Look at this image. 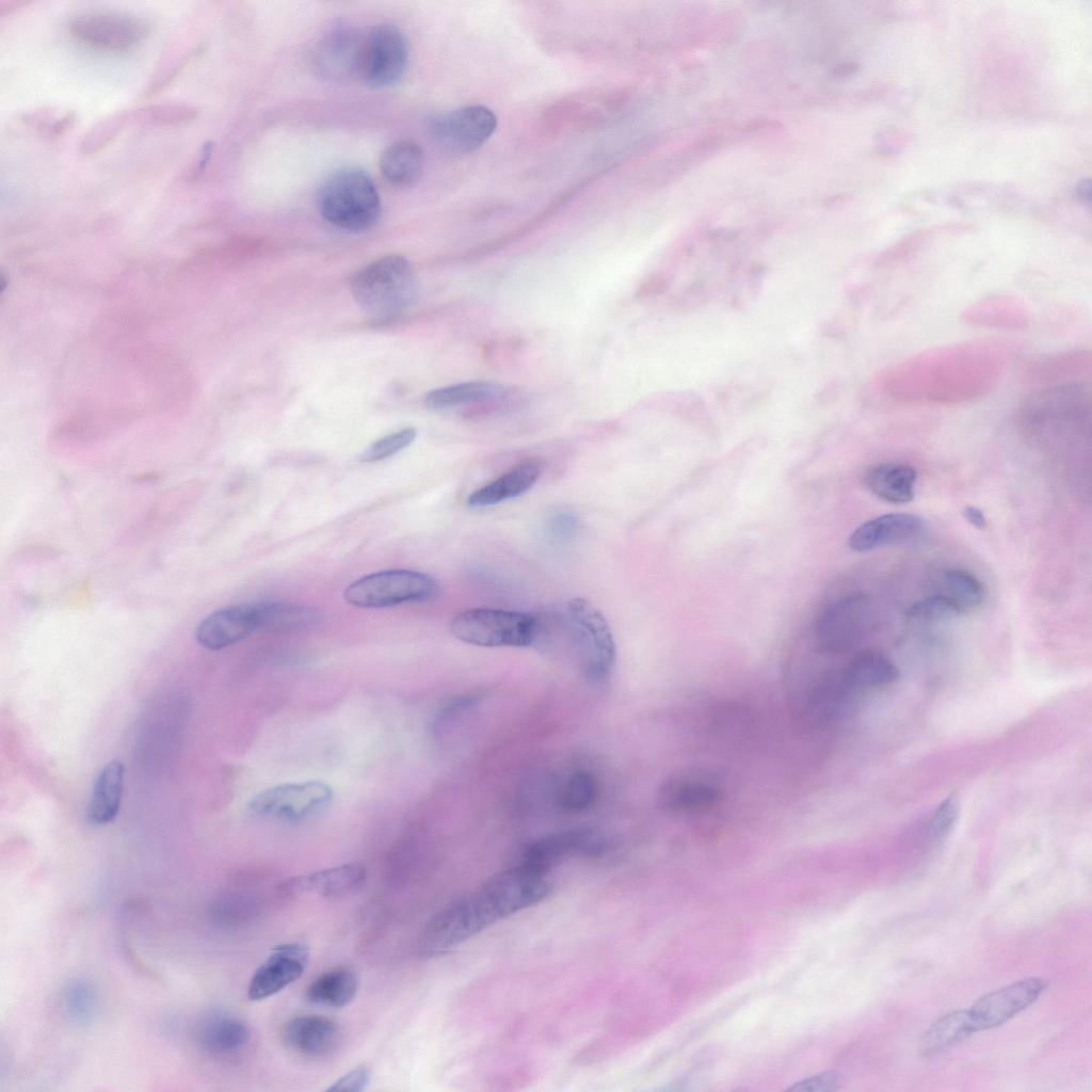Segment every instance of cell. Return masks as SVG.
<instances>
[{
    "label": "cell",
    "mask_w": 1092,
    "mask_h": 1092,
    "mask_svg": "<svg viewBox=\"0 0 1092 1092\" xmlns=\"http://www.w3.org/2000/svg\"><path fill=\"white\" fill-rule=\"evenodd\" d=\"M550 890L548 873L518 863L439 911L418 936L417 950L423 956L441 954L542 901Z\"/></svg>",
    "instance_id": "cell-1"
},
{
    "label": "cell",
    "mask_w": 1092,
    "mask_h": 1092,
    "mask_svg": "<svg viewBox=\"0 0 1092 1092\" xmlns=\"http://www.w3.org/2000/svg\"><path fill=\"white\" fill-rule=\"evenodd\" d=\"M317 204L327 223L348 231L372 228L381 214L374 181L367 172L353 166L334 172L322 182Z\"/></svg>",
    "instance_id": "cell-2"
},
{
    "label": "cell",
    "mask_w": 1092,
    "mask_h": 1092,
    "mask_svg": "<svg viewBox=\"0 0 1092 1092\" xmlns=\"http://www.w3.org/2000/svg\"><path fill=\"white\" fill-rule=\"evenodd\" d=\"M350 288L362 309L374 316H390L414 302L417 280L408 260L394 254L358 270L351 278Z\"/></svg>",
    "instance_id": "cell-3"
},
{
    "label": "cell",
    "mask_w": 1092,
    "mask_h": 1092,
    "mask_svg": "<svg viewBox=\"0 0 1092 1092\" xmlns=\"http://www.w3.org/2000/svg\"><path fill=\"white\" fill-rule=\"evenodd\" d=\"M569 649L579 673L592 684L606 681L615 663L611 628L600 611L584 598L567 604Z\"/></svg>",
    "instance_id": "cell-4"
},
{
    "label": "cell",
    "mask_w": 1092,
    "mask_h": 1092,
    "mask_svg": "<svg viewBox=\"0 0 1092 1092\" xmlns=\"http://www.w3.org/2000/svg\"><path fill=\"white\" fill-rule=\"evenodd\" d=\"M450 628L459 640L485 647H526L535 643L541 633L539 620L531 614L486 608L459 613Z\"/></svg>",
    "instance_id": "cell-5"
},
{
    "label": "cell",
    "mask_w": 1092,
    "mask_h": 1092,
    "mask_svg": "<svg viewBox=\"0 0 1092 1092\" xmlns=\"http://www.w3.org/2000/svg\"><path fill=\"white\" fill-rule=\"evenodd\" d=\"M437 581L430 575L411 569H388L353 581L343 593L346 601L362 608H386L434 597Z\"/></svg>",
    "instance_id": "cell-6"
},
{
    "label": "cell",
    "mask_w": 1092,
    "mask_h": 1092,
    "mask_svg": "<svg viewBox=\"0 0 1092 1092\" xmlns=\"http://www.w3.org/2000/svg\"><path fill=\"white\" fill-rule=\"evenodd\" d=\"M333 797L332 787L321 781L285 783L258 792L247 809L258 818L299 822L325 808Z\"/></svg>",
    "instance_id": "cell-7"
},
{
    "label": "cell",
    "mask_w": 1092,
    "mask_h": 1092,
    "mask_svg": "<svg viewBox=\"0 0 1092 1092\" xmlns=\"http://www.w3.org/2000/svg\"><path fill=\"white\" fill-rule=\"evenodd\" d=\"M408 60V43L403 32L389 23L374 26L364 34L359 77L372 89L396 84Z\"/></svg>",
    "instance_id": "cell-8"
},
{
    "label": "cell",
    "mask_w": 1092,
    "mask_h": 1092,
    "mask_svg": "<svg viewBox=\"0 0 1092 1092\" xmlns=\"http://www.w3.org/2000/svg\"><path fill=\"white\" fill-rule=\"evenodd\" d=\"M68 29L71 36L93 48L126 51L149 34L150 25L132 14L93 11L74 17Z\"/></svg>",
    "instance_id": "cell-9"
},
{
    "label": "cell",
    "mask_w": 1092,
    "mask_h": 1092,
    "mask_svg": "<svg viewBox=\"0 0 1092 1092\" xmlns=\"http://www.w3.org/2000/svg\"><path fill=\"white\" fill-rule=\"evenodd\" d=\"M871 624L869 599L862 594L840 596L819 614L815 633L819 645L829 652H842L854 646Z\"/></svg>",
    "instance_id": "cell-10"
},
{
    "label": "cell",
    "mask_w": 1092,
    "mask_h": 1092,
    "mask_svg": "<svg viewBox=\"0 0 1092 1092\" xmlns=\"http://www.w3.org/2000/svg\"><path fill=\"white\" fill-rule=\"evenodd\" d=\"M497 117L485 106L459 108L433 117L429 130L434 142L450 154H468L482 146L494 133Z\"/></svg>",
    "instance_id": "cell-11"
},
{
    "label": "cell",
    "mask_w": 1092,
    "mask_h": 1092,
    "mask_svg": "<svg viewBox=\"0 0 1092 1092\" xmlns=\"http://www.w3.org/2000/svg\"><path fill=\"white\" fill-rule=\"evenodd\" d=\"M1047 987V981L1030 977L978 998L968 1009L976 1031L1000 1026L1035 1002Z\"/></svg>",
    "instance_id": "cell-12"
},
{
    "label": "cell",
    "mask_w": 1092,
    "mask_h": 1092,
    "mask_svg": "<svg viewBox=\"0 0 1092 1092\" xmlns=\"http://www.w3.org/2000/svg\"><path fill=\"white\" fill-rule=\"evenodd\" d=\"M605 848V839L596 831L588 828L568 829L530 842L519 863L548 873L555 865L567 857L598 855Z\"/></svg>",
    "instance_id": "cell-13"
},
{
    "label": "cell",
    "mask_w": 1092,
    "mask_h": 1092,
    "mask_svg": "<svg viewBox=\"0 0 1092 1092\" xmlns=\"http://www.w3.org/2000/svg\"><path fill=\"white\" fill-rule=\"evenodd\" d=\"M308 962L309 949L303 944L285 943L274 947L248 982V999L259 1001L277 994L303 976Z\"/></svg>",
    "instance_id": "cell-14"
},
{
    "label": "cell",
    "mask_w": 1092,
    "mask_h": 1092,
    "mask_svg": "<svg viewBox=\"0 0 1092 1092\" xmlns=\"http://www.w3.org/2000/svg\"><path fill=\"white\" fill-rule=\"evenodd\" d=\"M721 796L720 785L713 777L700 772H685L662 783L658 803L672 815H694L712 808Z\"/></svg>",
    "instance_id": "cell-15"
},
{
    "label": "cell",
    "mask_w": 1092,
    "mask_h": 1092,
    "mask_svg": "<svg viewBox=\"0 0 1092 1092\" xmlns=\"http://www.w3.org/2000/svg\"><path fill=\"white\" fill-rule=\"evenodd\" d=\"M260 629L257 605H237L219 609L199 622L195 639L208 649L230 646Z\"/></svg>",
    "instance_id": "cell-16"
},
{
    "label": "cell",
    "mask_w": 1092,
    "mask_h": 1092,
    "mask_svg": "<svg viewBox=\"0 0 1092 1092\" xmlns=\"http://www.w3.org/2000/svg\"><path fill=\"white\" fill-rule=\"evenodd\" d=\"M366 879L367 871L362 864L347 863L290 878L279 886V890L285 896L314 894L339 898L360 889Z\"/></svg>",
    "instance_id": "cell-17"
},
{
    "label": "cell",
    "mask_w": 1092,
    "mask_h": 1092,
    "mask_svg": "<svg viewBox=\"0 0 1092 1092\" xmlns=\"http://www.w3.org/2000/svg\"><path fill=\"white\" fill-rule=\"evenodd\" d=\"M282 1040L295 1054L307 1058H326L335 1054L341 1041L337 1024L320 1015H302L282 1028Z\"/></svg>",
    "instance_id": "cell-18"
},
{
    "label": "cell",
    "mask_w": 1092,
    "mask_h": 1092,
    "mask_svg": "<svg viewBox=\"0 0 1092 1092\" xmlns=\"http://www.w3.org/2000/svg\"><path fill=\"white\" fill-rule=\"evenodd\" d=\"M926 531L925 521L917 515L889 513L877 516L858 526L849 536V547L858 552L884 545L909 542Z\"/></svg>",
    "instance_id": "cell-19"
},
{
    "label": "cell",
    "mask_w": 1092,
    "mask_h": 1092,
    "mask_svg": "<svg viewBox=\"0 0 1092 1092\" xmlns=\"http://www.w3.org/2000/svg\"><path fill=\"white\" fill-rule=\"evenodd\" d=\"M363 39L364 35L350 28L328 32L316 50L315 60L320 73L333 79L359 76Z\"/></svg>",
    "instance_id": "cell-20"
},
{
    "label": "cell",
    "mask_w": 1092,
    "mask_h": 1092,
    "mask_svg": "<svg viewBox=\"0 0 1092 1092\" xmlns=\"http://www.w3.org/2000/svg\"><path fill=\"white\" fill-rule=\"evenodd\" d=\"M543 469L542 461L524 460L497 479L472 492L467 498V504L471 508H483L518 497L536 483Z\"/></svg>",
    "instance_id": "cell-21"
},
{
    "label": "cell",
    "mask_w": 1092,
    "mask_h": 1092,
    "mask_svg": "<svg viewBox=\"0 0 1092 1092\" xmlns=\"http://www.w3.org/2000/svg\"><path fill=\"white\" fill-rule=\"evenodd\" d=\"M507 388L500 384L471 381L433 389L425 396L424 403L434 410L467 404H478L483 410L485 406L493 410L507 398Z\"/></svg>",
    "instance_id": "cell-22"
},
{
    "label": "cell",
    "mask_w": 1092,
    "mask_h": 1092,
    "mask_svg": "<svg viewBox=\"0 0 1092 1092\" xmlns=\"http://www.w3.org/2000/svg\"><path fill=\"white\" fill-rule=\"evenodd\" d=\"M125 766L109 761L96 777L87 809V820L94 825L111 823L117 816L124 787Z\"/></svg>",
    "instance_id": "cell-23"
},
{
    "label": "cell",
    "mask_w": 1092,
    "mask_h": 1092,
    "mask_svg": "<svg viewBox=\"0 0 1092 1092\" xmlns=\"http://www.w3.org/2000/svg\"><path fill=\"white\" fill-rule=\"evenodd\" d=\"M917 473L905 464L884 463L872 466L865 475L866 486L890 503H906L914 498Z\"/></svg>",
    "instance_id": "cell-24"
},
{
    "label": "cell",
    "mask_w": 1092,
    "mask_h": 1092,
    "mask_svg": "<svg viewBox=\"0 0 1092 1092\" xmlns=\"http://www.w3.org/2000/svg\"><path fill=\"white\" fill-rule=\"evenodd\" d=\"M839 675L852 691L890 685L897 680L898 671L896 665L881 653L862 651L847 663Z\"/></svg>",
    "instance_id": "cell-25"
},
{
    "label": "cell",
    "mask_w": 1092,
    "mask_h": 1092,
    "mask_svg": "<svg viewBox=\"0 0 1092 1092\" xmlns=\"http://www.w3.org/2000/svg\"><path fill=\"white\" fill-rule=\"evenodd\" d=\"M358 987L359 979L353 970L347 967H336L310 982L305 997L314 1005L343 1008L353 1001Z\"/></svg>",
    "instance_id": "cell-26"
},
{
    "label": "cell",
    "mask_w": 1092,
    "mask_h": 1092,
    "mask_svg": "<svg viewBox=\"0 0 1092 1092\" xmlns=\"http://www.w3.org/2000/svg\"><path fill=\"white\" fill-rule=\"evenodd\" d=\"M251 1037L247 1025L238 1017L218 1015L208 1019L200 1030V1044L214 1055H229L242 1049Z\"/></svg>",
    "instance_id": "cell-27"
},
{
    "label": "cell",
    "mask_w": 1092,
    "mask_h": 1092,
    "mask_svg": "<svg viewBox=\"0 0 1092 1092\" xmlns=\"http://www.w3.org/2000/svg\"><path fill=\"white\" fill-rule=\"evenodd\" d=\"M423 155L414 142L400 141L388 146L381 155L380 170L386 180L396 186H408L420 175Z\"/></svg>",
    "instance_id": "cell-28"
},
{
    "label": "cell",
    "mask_w": 1092,
    "mask_h": 1092,
    "mask_svg": "<svg viewBox=\"0 0 1092 1092\" xmlns=\"http://www.w3.org/2000/svg\"><path fill=\"white\" fill-rule=\"evenodd\" d=\"M975 1031L968 1010L952 1011L926 1030L920 1047L925 1055H935L965 1040Z\"/></svg>",
    "instance_id": "cell-29"
},
{
    "label": "cell",
    "mask_w": 1092,
    "mask_h": 1092,
    "mask_svg": "<svg viewBox=\"0 0 1092 1092\" xmlns=\"http://www.w3.org/2000/svg\"><path fill=\"white\" fill-rule=\"evenodd\" d=\"M260 629L295 630L314 627L322 621L316 608L282 601L258 604Z\"/></svg>",
    "instance_id": "cell-30"
},
{
    "label": "cell",
    "mask_w": 1092,
    "mask_h": 1092,
    "mask_svg": "<svg viewBox=\"0 0 1092 1092\" xmlns=\"http://www.w3.org/2000/svg\"><path fill=\"white\" fill-rule=\"evenodd\" d=\"M597 796L598 782L595 775L588 770L576 769L560 782L556 798L563 810L578 813L592 806Z\"/></svg>",
    "instance_id": "cell-31"
},
{
    "label": "cell",
    "mask_w": 1092,
    "mask_h": 1092,
    "mask_svg": "<svg viewBox=\"0 0 1092 1092\" xmlns=\"http://www.w3.org/2000/svg\"><path fill=\"white\" fill-rule=\"evenodd\" d=\"M942 584L946 595L958 608L960 613L969 612L978 608L984 597V590L980 581L969 572L961 568H951L944 572Z\"/></svg>",
    "instance_id": "cell-32"
},
{
    "label": "cell",
    "mask_w": 1092,
    "mask_h": 1092,
    "mask_svg": "<svg viewBox=\"0 0 1092 1092\" xmlns=\"http://www.w3.org/2000/svg\"><path fill=\"white\" fill-rule=\"evenodd\" d=\"M131 114L115 113L95 125L82 139L80 151L91 155L107 146L125 127Z\"/></svg>",
    "instance_id": "cell-33"
},
{
    "label": "cell",
    "mask_w": 1092,
    "mask_h": 1092,
    "mask_svg": "<svg viewBox=\"0 0 1092 1092\" xmlns=\"http://www.w3.org/2000/svg\"><path fill=\"white\" fill-rule=\"evenodd\" d=\"M197 109L183 103H165L150 106L141 110L139 121L150 125H176L192 121Z\"/></svg>",
    "instance_id": "cell-34"
},
{
    "label": "cell",
    "mask_w": 1092,
    "mask_h": 1092,
    "mask_svg": "<svg viewBox=\"0 0 1092 1092\" xmlns=\"http://www.w3.org/2000/svg\"><path fill=\"white\" fill-rule=\"evenodd\" d=\"M958 614L960 612L956 605L942 593L914 603L906 611L909 617L919 621L946 620Z\"/></svg>",
    "instance_id": "cell-35"
},
{
    "label": "cell",
    "mask_w": 1092,
    "mask_h": 1092,
    "mask_svg": "<svg viewBox=\"0 0 1092 1092\" xmlns=\"http://www.w3.org/2000/svg\"><path fill=\"white\" fill-rule=\"evenodd\" d=\"M416 437V430L406 428L386 435L372 443L360 455L363 462H378L394 455L410 446Z\"/></svg>",
    "instance_id": "cell-36"
},
{
    "label": "cell",
    "mask_w": 1092,
    "mask_h": 1092,
    "mask_svg": "<svg viewBox=\"0 0 1092 1092\" xmlns=\"http://www.w3.org/2000/svg\"><path fill=\"white\" fill-rule=\"evenodd\" d=\"M68 1012L79 1021H85L94 1012L95 999L92 987L82 981L74 982L66 992Z\"/></svg>",
    "instance_id": "cell-37"
},
{
    "label": "cell",
    "mask_w": 1092,
    "mask_h": 1092,
    "mask_svg": "<svg viewBox=\"0 0 1092 1092\" xmlns=\"http://www.w3.org/2000/svg\"><path fill=\"white\" fill-rule=\"evenodd\" d=\"M959 814V806L954 799L948 798L943 801L932 814L930 819V832L934 836H943L954 824Z\"/></svg>",
    "instance_id": "cell-38"
},
{
    "label": "cell",
    "mask_w": 1092,
    "mask_h": 1092,
    "mask_svg": "<svg viewBox=\"0 0 1092 1092\" xmlns=\"http://www.w3.org/2000/svg\"><path fill=\"white\" fill-rule=\"evenodd\" d=\"M370 1070L366 1066L360 1065L343 1074L340 1078H338L330 1087H327L326 1090L360 1092L367 1088V1086L370 1082Z\"/></svg>",
    "instance_id": "cell-39"
},
{
    "label": "cell",
    "mask_w": 1092,
    "mask_h": 1092,
    "mask_svg": "<svg viewBox=\"0 0 1092 1092\" xmlns=\"http://www.w3.org/2000/svg\"><path fill=\"white\" fill-rule=\"evenodd\" d=\"M838 1078L834 1073H822L815 1075L810 1078L804 1079L800 1082L794 1083L788 1088V1091L794 1092H826L834 1091L837 1089Z\"/></svg>",
    "instance_id": "cell-40"
},
{
    "label": "cell",
    "mask_w": 1092,
    "mask_h": 1092,
    "mask_svg": "<svg viewBox=\"0 0 1092 1092\" xmlns=\"http://www.w3.org/2000/svg\"><path fill=\"white\" fill-rule=\"evenodd\" d=\"M577 518L571 511H558L549 519V531L557 540L568 539L577 529Z\"/></svg>",
    "instance_id": "cell-41"
},
{
    "label": "cell",
    "mask_w": 1092,
    "mask_h": 1092,
    "mask_svg": "<svg viewBox=\"0 0 1092 1092\" xmlns=\"http://www.w3.org/2000/svg\"><path fill=\"white\" fill-rule=\"evenodd\" d=\"M963 515L970 525L978 529H983L986 526V518L978 508L966 507L963 510Z\"/></svg>",
    "instance_id": "cell-42"
}]
</instances>
